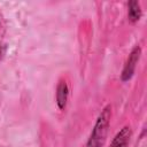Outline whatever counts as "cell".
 Wrapping results in <instances>:
<instances>
[{"label": "cell", "instance_id": "obj_1", "mask_svg": "<svg viewBox=\"0 0 147 147\" xmlns=\"http://www.w3.org/2000/svg\"><path fill=\"white\" fill-rule=\"evenodd\" d=\"M110 118H111V107L110 105H107L96 117L94 126L91 131V134L87 139L85 147H103L109 132Z\"/></svg>", "mask_w": 147, "mask_h": 147}, {"label": "cell", "instance_id": "obj_2", "mask_svg": "<svg viewBox=\"0 0 147 147\" xmlns=\"http://www.w3.org/2000/svg\"><path fill=\"white\" fill-rule=\"evenodd\" d=\"M140 56H141L140 46H134L132 48V51L130 52L129 57H127V60L124 64V68L122 70V74H121V80L122 82H127L133 77L134 71H136V67L140 60Z\"/></svg>", "mask_w": 147, "mask_h": 147}, {"label": "cell", "instance_id": "obj_3", "mask_svg": "<svg viewBox=\"0 0 147 147\" xmlns=\"http://www.w3.org/2000/svg\"><path fill=\"white\" fill-rule=\"evenodd\" d=\"M69 98V86L65 79H60L56 86V95H55V101L56 106L60 110H63L67 106Z\"/></svg>", "mask_w": 147, "mask_h": 147}, {"label": "cell", "instance_id": "obj_4", "mask_svg": "<svg viewBox=\"0 0 147 147\" xmlns=\"http://www.w3.org/2000/svg\"><path fill=\"white\" fill-rule=\"evenodd\" d=\"M131 137H132V130L129 125H125L115 134L109 147H127Z\"/></svg>", "mask_w": 147, "mask_h": 147}, {"label": "cell", "instance_id": "obj_5", "mask_svg": "<svg viewBox=\"0 0 147 147\" xmlns=\"http://www.w3.org/2000/svg\"><path fill=\"white\" fill-rule=\"evenodd\" d=\"M142 15V10L140 7V2L136 0H131L127 2V17L131 23H136L140 20Z\"/></svg>", "mask_w": 147, "mask_h": 147}]
</instances>
